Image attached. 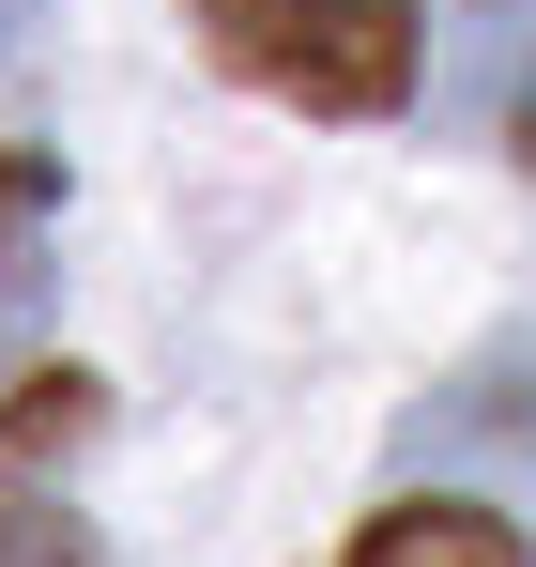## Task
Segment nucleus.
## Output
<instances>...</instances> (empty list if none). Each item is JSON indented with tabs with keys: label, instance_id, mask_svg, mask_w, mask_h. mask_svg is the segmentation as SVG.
<instances>
[{
	"label": "nucleus",
	"instance_id": "2",
	"mask_svg": "<svg viewBox=\"0 0 536 567\" xmlns=\"http://www.w3.org/2000/svg\"><path fill=\"white\" fill-rule=\"evenodd\" d=\"M399 461L414 475H475V461H506L536 491V369H491L475 399H430L414 430H399Z\"/></svg>",
	"mask_w": 536,
	"mask_h": 567
},
{
	"label": "nucleus",
	"instance_id": "3",
	"mask_svg": "<svg viewBox=\"0 0 536 567\" xmlns=\"http://www.w3.org/2000/svg\"><path fill=\"white\" fill-rule=\"evenodd\" d=\"M353 567H522V537H506L491 506H445V491H430V506L368 522V537H353Z\"/></svg>",
	"mask_w": 536,
	"mask_h": 567
},
{
	"label": "nucleus",
	"instance_id": "6",
	"mask_svg": "<svg viewBox=\"0 0 536 567\" xmlns=\"http://www.w3.org/2000/svg\"><path fill=\"white\" fill-rule=\"evenodd\" d=\"M31 16H47V0H0V62H16V31H31Z\"/></svg>",
	"mask_w": 536,
	"mask_h": 567
},
{
	"label": "nucleus",
	"instance_id": "5",
	"mask_svg": "<svg viewBox=\"0 0 536 567\" xmlns=\"http://www.w3.org/2000/svg\"><path fill=\"white\" fill-rule=\"evenodd\" d=\"M31 199H47V185H31V169L0 154V246H16V215H31Z\"/></svg>",
	"mask_w": 536,
	"mask_h": 567
},
{
	"label": "nucleus",
	"instance_id": "4",
	"mask_svg": "<svg viewBox=\"0 0 536 567\" xmlns=\"http://www.w3.org/2000/svg\"><path fill=\"white\" fill-rule=\"evenodd\" d=\"M0 567H78V522L62 506H0Z\"/></svg>",
	"mask_w": 536,
	"mask_h": 567
},
{
	"label": "nucleus",
	"instance_id": "1",
	"mask_svg": "<svg viewBox=\"0 0 536 567\" xmlns=\"http://www.w3.org/2000/svg\"><path fill=\"white\" fill-rule=\"evenodd\" d=\"M199 31L291 107H399L414 93V0H199Z\"/></svg>",
	"mask_w": 536,
	"mask_h": 567
}]
</instances>
